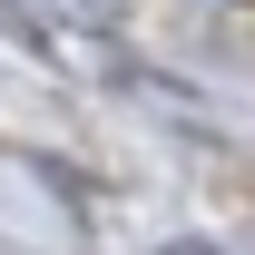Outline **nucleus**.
I'll return each mask as SVG.
<instances>
[{
	"mask_svg": "<svg viewBox=\"0 0 255 255\" xmlns=\"http://www.w3.org/2000/svg\"><path fill=\"white\" fill-rule=\"evenodd\" d=\"M167 255H216V246H206V236H177V246H167Z\"/></svg>",
	"mask_w": 255,
	"mask_h": 255,
	"instance_id": "1",
	"label": "nucleus"
}]
</instances>
